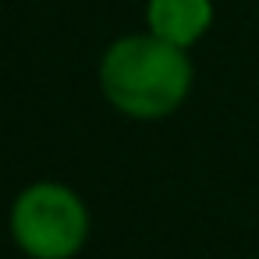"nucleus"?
I'll list each match as a JSON object with an SVG mask.
<instances>
[{
	"mask_svg": "<svg viewBox=\"0 0 259 259\" xmlns=\"http://www.w3.org/2000/svg\"><path fill=\"white\" fill-rule=\"evenodd\" d=\"M100 85L103 96L128 117H167L188 96L192 61L185 47H174L153 32L124 36L103 54Z\"/></svg>",
	"mask_w": 259,
	"mask_h": 259,
	"instance_id": "obj_1",
	"label": "nucleus"
},
{
	"mask_svg": "<svg viewBox=\"0 0 259 259\" xmlns=\"http://www.w3.org/2000/svg\"><path fill=\"white\" fill-rule=\"evenodd\" d=\"M11 231L15 241L36 259H71L85 241L89 217L71 188L39 181L18 195Z\"/></svg>",
	"mask_w": 259,
	"mask_h": 259,
	"instance_id": "obj_2",
	"label": "nucleus"
},
{
	"mask_svg": "<svg viewBox=\"0 0 259 259\" xmlns=\"http://www.w3.org/2000/svg\"><path fill=\"white\" fill-rule=\"evenodd\" d=\"M149 32L174 43V47H192L213 22V4L209 0H149L146 8Z\"/></svg>",
	"mask_w": 259,
	"mask_h": 259,
	"instance_id": "obj_3",
	"label": "nucleus"
}]
</instances>
